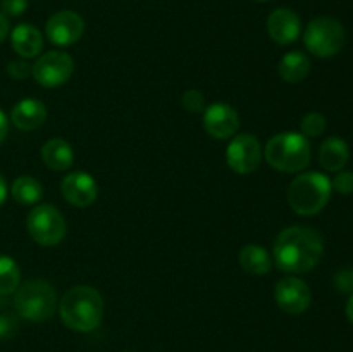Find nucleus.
<instances>
[{
  "label": "nucleus",
  "instance_id": "obj_1",
  "mask_svg": "<svg viewBox=\"0 0 353 352\" xmlns=\"http://www.w3.org/2000/svg\"><path fill=\"white\" fill-rule=\"evenodd\" d=\"M324 254V240L314 228L295 226L285 228L276 237L272 247V259L285 273H307L319 264Z\"/></svg>",
  "mask_w": 353,
  "mask_h": 352
},
{
  "label": "nucleus",
  "instance_id": "obj_2",
  "mask_svg": "<svg viewBox=\"0 0 353 352\" xmlns=\"http://www.w3.org/2000/svg\"><path fill=\"white\" fill-rule=\"evenodd\" d=\"M103 311V299L93 286L88 285H76L69 289L62 295L59 302V314L61 320L69 330L86 333L102 323Z\"/></svg>",
  "mask_w": 353,
  "mask_h": 352
},
{
  "label": "nucleus",
  "instance_id": "obj_3",
  "mask_svg": "<svg viewBox=\"0 0 353 352\" xmlns=\"http://www.w3.org/2000/svg\"><path fill=\"white\" fill-rule=\"evenodd\" d=\"M264 155L271 168L281 173H299L309 166L312 150L309 138L296 131H285L268 141Z\"/></svg>",
  "mask_w": 353,
  "mask_h": 352
},
{
  "label": "nucleus",
  "instance_id": "obj_4",
  "mask_svg": "<svg viewBox=\"0 0 353 352\" xmlns=\"http://www.w3.org/2000/svg\"><path fill=\"white\" fill-rule=\"evenodd\" d=\"M331 179L317 171L299 175L288 188V204L300 216H314L326 207L331 199Z\"/></svg>",
  "mask_w": 353,
  "mask_h": 352
},
{
  "label": "nucleus",
  "instance_id": "obj_5",
  "mask_svg": "<svg viewBox=\"0 0 353 352\" xmlns=\"http://www.w3.org/2000/svg\"><path fill=\"white\" fill-rule=\"evenodd\" d=\"M14 307L24 320L31 323H43L55 314L57 293L45 280H28L16 290Z\"/></svg>",
  "mask_w": 353,
  "mask_h": 352
},
{
  "label": "nucleus",
  "instance_id": "obj_6",
  "mask_svg": "<svg viewBox=\"0 0 353 352\" xmlns=\"http://www.w3.org/2000/svg\"><path fill=\"white\" fill-rule=\"evenodd\" d=\"M347 35L343 24L330 16H319L312 19L303 33V43L307 50L316 57H333L343 48Z\"/></svg>",
  "mask_w": 353,
  "mask_h": 352
},
{
  "label": "nucleus",
  "instance_id": "obj_7",
  "mask_svg": "<svg viewBox=\"0 0 353 352\" xmlns=\"http://www.w3.org/2000/svg\"><path fill=\"white\" fill-rule=\"evenodd\" d=\"M26 228L31 238L43 247L59 245L68 233V224H65L64 216L57 207L50 206V204L34 206L31 213L28 214Z\"/></svg>",
  "mask_w": 353,
  "mask_h": 352
},
{
  "label": "nucleus",
  "instance_id": "obj_8",
  "mask_svg": "<svg viewBox=\"0 0 353 352\" xmlns=\"http://www.w3.org/2000/svg\"><path fill=\"white\" fill-rule=\"evenodd\" d=\"M74 71V61L69 54L61 50H50L40 55L33 64V78L45 88H57L69 81Z\"/></svg>",
  "mask_w": 353,
  "mask_h": 352
},
{
  "label": "nucleus",
  "instance_id": "obj_9",
  "mask_svg": "<svg viewBox=\"0 0 353 352\" xmlns=\"http://www.w3.org/2000/svg\"><path fill=\"white\" fill-rule=\"evenodd\" d=\"M228 166L238 175H250L261 166L262 147L257 137L250 133L234 135L226 150Z\"/></svg>",
  "mask_w": 353,
  "mask_h": 352
},
{
  "label": "nucleus",
  "instance_id": "obj_10",
  "mask_svg": "<svg viewBox=\"0 0 353 352\" xmlns=\"http://www.w3.org/2000/svg\"><path fill=\"white\" fill-rule=\"evenodd\" d=\"M85 31V21L74 10H59L54 16L48 17L45 24L47 38L59 47L74 45Z\"/></svg>",
  "mask_w": 353,
  "mask_h": 352
},
{
  "label": "nucleus",
  "instance_id": "obj_11",
  "mask_svg": "<svg viewBox=\"0 0 353 352\" xmlns=\"http://www.w3.org/2000/svg\"><path fill=\"white\" fill-rule=\"evenodd\" d=\"M274 299L278 306L288 314H302L312 302L309 285L299 276H285L274 286Z\"/></svg>",
  "mask_w": 353,
  "mask_h": 352
},
{
  "label": "nucleus",
  "instance_id": "obj_12",
  "mask_svg": "<svg viewBox=\"0 0 353 352\" xmlns=\"http://www.w3.org/2000/svg\"><path fill=\"white\" fill-rule=\"evenodd\" d=\"M203 128L212 138L228 140L236 135L240 128V116L230 104H212L203 110Z\"/></svg>",
  "mask_w": 353,
  "mask_h": 352
},
{
  "label": "nucleus",
  "instance_id": "obj_13",
  "mask_svg": "<svg viewBox=\"0 0 353 352\" xmlns=\"http://www.w3.org/2000/svg\"><path fill=\"white\" fill-rule=\"evenodd\" d=\"M61 193L71 206L90 207L97 200L99 186L95 178L85 171H74L61 182Z\"/></svg>",
  "mask_w": 353,
  "mask_h": 352
},
{
  "label": "nucleus",
  "instance_id": "obj_14",
  "mask_svg": "<svg viewBox=\"0 0 353 352\" xmlns=\"http://www.w3.org/2000/svg\"><path fill=\"white\" fill-rule=\"evenodd\" d=\"M302 31L299 14L286 7L272 10L268 17V33L278 45H290L296 41Z\"/></svg>",
  "mask_w": 353,
  "mask_h": 352
},
{
  "label": "nucleus",
  "instance_id": "obj_15",
  "mask_svg": "<svg viewBox=\"0 0 353 352\" xmlns=\"http://www.w3.org/2000/svg\"><path fill=\"white\" fill-rule=\"evenodd\" d=\"M47 107L41 100L24 99L14 106L10 113V121L21 131H34L41 128L47 121Z\"/></svg>",
  "mask_w": 353,
  "mask_h": 352
},
{
  "label": "nucleus",
  "instance_id": "obj_16",
  "mask_svg": "<svg viewBox=\"0 0 353 352\" xmlns=\"http://www.w3.org/2000/svg\"><path fill=\"white\" fill-rule=\"evenodd\" d=\"M10 43L12 48L24 59L37 57L43 48V37L40 30L34 28L33 24H17L10 33Z\"/></svg>",
  "mask_w": 353,
  "mask_h": 352
},
{
  "label": "nucleus",
  "instance_id": "obj_17",
  "mask_svg": "<svg viewBox=\"0 0 353 352\" xmlns=\"http://www.w3.org/2000/svg\"><path fill=\"white\" fill-rule=\"evenodd\" d=\"M350 159V148L343 138L330 137L319 148V162L326 171L338 173L347 166Z\"/></svg>",
  "mask_w": 353,
  "mask_h": 352
},
{
  "label": "nucleus",
  "instance_id": "obj_18",
  "mask_svg": "<svg viewBox=\"0 0 353 352\" xmlns=\"http://www.w3.org/2000/svg\"><path fill=\"white\" fill-rule=\"evenodd\" d=\"M41 159H43L45 166L52 171H65L72 166L74 152L65 140L52 138L41 147Z\"/></svg>",
  "mask_w": 353,
  "mask_h": 352
},
{
  "label": "nucleus",
  "instance_id": "obj_19",
  "mask_svg": "<svg viewBox=\"0 0 353 352\" xmlns=\"http://www.w3.org/2000/svg\"><path fill=\"white\" fill-rule=\"evenodd\" d=\"M310 68H312V64H310L309 55L300 50H293L290 54L283 55V59L279 61L278 71L283 81L302 83L309 76Z\"/></svg>",
  "mask_w": 353,
  "mask_h": 352
},
{
  "label": "nucleus",
  "instance_id": "obj_20",
  "mask_svg": "<svg viewBox=\"0 0 353 352\" xmlns=\"http://www.w3.org/2000/svg\"><path fill=\"white\" fill-rule=\"evenodd\" d=\"M240 266L250 275H268L271 271L272 257L261 245L248 244L240 251Z\"/></svg>",
  "mask_w": 353,
  "mask_h": 352
},
{
  "label": "nucleus",
  "instance_id": "obj_21",
  "mask_svg": "<svg viewBox=\"0 0 353 352\" xmlns=\"http://www.w3.org/2000/svg\"><path fill=\"white\" fill-rule=\"evenodd\" d=\"M10 193H12V199L21 206H34L40 202L43 188H41V183L33 176H19L14 179Z\"/></svg>",
  "mask_w": 353,
  "mask_h": 352
},
{
  "label": "nucleus",
  "instance_id": "obj_22",
  "mask_svg": "<svg viewBox=\"0 0 353 352\" xmlns=\"http://www.w3.org/2000/svg\"><path fill=\"white\" fill-rule=\"evenodd\" d=\"M21 285V269L9 255H0V295H10Z\"/></svg>",
  "mask_w": 353,
  "mask_h": 352
},
{
  "label": "nucleus",
  "instance_id": "obj_23",
  "mask_svg": "<svg viewBox=\"0 0 353 352\" xmlns=\"http://www.w3.org/2000/svg\"><path fill=\"white\" fill-rule=\"evenodd\" d=\"M326 117L321 113H309L307 116H303L302 124H300V130L302 135L307 138H317L326 131Z\"/></svg>",
  "mask_w": 353,
  "mask_h": 352
},
{
  "label": "nucleus",
  "instance_id": "obj_24",
  "mask_svg": "<svg viewBox=\"0 0 353 352\" xmlns=\"http://www.w3.org/2000/svg\"><path fill=\"white\" fill-rule=\"evenodd\" d=\"M181 104L188 113L200 114L205 110V97H203V93L200 90H186L181 97Z\"/></svg>",
  "mask_w": 353,
  "mask_h": 352
},
{
  "label": "nucleus",
  "instance_id": "obj_25",
  "mask_svg": "<svg viewBox=\"0 0 353 352\" xmlns=\"http://www.w3.org/2000/svg\"><path fill=\"white\" fill-rule=\"evenodd\" d=\"M331 188L336 190L341 195L353 193V171H338V175L331 182Z\"/></svg>",
  "mask_w": 353,
  "mask_h": 352
},
{
  "label": "nucleus",
  "instance_id": "obj_26",
  "mask_svg": "<svg viewBox=\"0 0 353 352\" xmlns=\"http://www.w3.org/2000/svg\"><path fill=\"white\" fill-rule=\"evenodd\" d=\"M7 75L14 79H24L33 75V66L24 61V59L10 61L9 66H7Z\"/></svg>",
  "mask_w": 353,
  "mask_h": 352
},
{
  "label": "nucleus",
  "instance_id": "obj_27",
  "mask_svg": "<svg viewBox=\"0 0 353 352\" xmlns=\"http://www.w3.org/2000/svg\"><path fill=\"white\" fill-rule=\"evenodd\" d=\"M19 321L14 314H0V340H9L17 333Z\"/></svg>",
  "mask_w": 353,
  "mask_h": 352
},
{
  "label": "nucleus",
  "instance_id": "obj_28",
  "mask_svg": "<svg viewBox=\"0 0 353 352\" xmlns=\"http://www.w3.org/2000/svg\"><path fill=\"white\" fill-rule=\"evenodd\" d=\"M334 286L341 293H353V268H343L334 275Z\"/></svg>",
  "mask_w": 353,
  "mask_h": 352
},
{
  "label": "nucleus",
  "instance_id": "obj_29",
  "mask_svg": "<svg viewBox=\"0 0 353 352\" xmlns=\"http://www.w3.org/2000/svg\"><path fill=\"white\" fill-rule=\"evenodd\" d=\"M0 9L3 16H21L28 9V0H0Z\"/></svg>",
  "mask_w": 353,
  "mask_h": 352
},
{
  "label": "nucleus",
  "instance_id": "obj_30",
  "mask_svg": "<svg viewBox=\"0 0 353 352\" xmlns=\"http://www.w3.org/2000/svg\"><path fill=\"white\" fill-rule=\"evenodd\" d=\"M7 131H9V119H7V116L3 114V110H0V144L6 140Z\"/></svg>",
  "mask_w": 353,
  "mask_h": 352
},
{
  "label": "nucleus",
  "instance_id": "obj_31",
  "mask_svg": "<svg viewBox=\"0 0 353 352\" xmlns=\"http://www.w3.org/2000/svg\"><path fill=\"white\" fill-rule=\"evenodd\" d=\"M7 35H9V21H7V17L0 12V43L6 40Z\"/></svg>",
  "mask_w": 353,
  "mask_h": 352
},
{
  "label": "nucleus",
  "instance_id": "obj_32",
  "mask_svg": "<svg viewBox=\"0 0 353 352\" xmlns=\"http://www.w3.org/2000/svg\"><path fill=\"white\" fill-rule=\"evenodd\" d=\"M6 199H7V183L6 179H3V176L0 175V206L6 202Z\"/></svg>",
  "mask_w": 353,
  "mask_h": 352
},
{
  "label": "nucleus",
  "instance_id": "obj_33",
  "mask_svg": "<svg viewBox=\"0 0 353 352\" xmlns=\"http://www.w3.org/2000/svg\"><path fill=\"white\" fill-rule=\"evenodd\" d=\"M347 317H348V321H350V323H353V293L350 295V299H348V302H347Z\"/></svg>",
  "mask_w": 353,
  "mask_h": 352
},
{
  "label": "nucleus",
  "instance_id": "obj_34",
  "mask_svg": "<svg viewBox=\"0 0 353 352\" xmlns=\"http://www.w3.org/2000/svg\"><path fill=\"white\" fill-rule=\"evenodd\" d=\"M259 2H268V0H259Z\"/></svg>",
  "mask_w": 353,
  "mask_h": 352
}]
</instances>
